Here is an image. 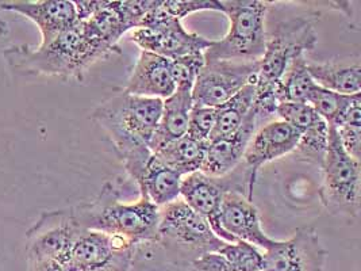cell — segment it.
<instances>
[{"mask_svg":"<svg viewBox=\"0 0 361 271\" xmlns=\"http://www.w3.org/2000/svg\"><path fill=\"white\" fill-rule=\"evenodd\" d=\"M160 7L168 16L179 20L199 11L225 13L222 1L218 0H161Z\"/></svg>","mask_w":361,"mask_h":271,"instance_id":"cell-30","label":"cell"},{"mask_svg":"<svg viewBox=\"0 0 361 271\" xmlns=\"http://www.w3.org/2000/svg\"><path fill=\"white\" fill-rule=\"evenodd\" d=\"M219 222L234 241L241 240L267 250L276 240L264 232L259 210L253 201L238 191L225 193L219 209Z\"/></svg>","mask_w":361,"mask_h":271,"instance_id":"cell-15","label":"cell"},{"mask_svg":"<svg viewBox=\"0 0 361 271\" xmlns=\"http://www.w3.org/2000/svg\"><path fill=\"white\" fill-rule=\"evenodd\" d=\"M122 183L119 178L109 181L95 200L73 206L76 220L84 229L123 239L137 248L157 243L160 207L145 195H140L134 203H121Z\"/></svg>","mask_w":361,"mask_h":271,"instance_id":"cell-3","label":"cell"},{"mask_svg":"<svg viewBox=\"0 0 361 271\" xmlns=\"http://www.w3.org/2000/svg\"><path fill=\"white\" fill-rule=\"evenodd\" d=\"M6 33H7V26H6V23L3 20H0V35Z\"/></svg>","mask_w":361,"mask_h":271,"instance_id":"cell-34","label":"cell"},{"mask_svg":"<svg viewBox=\"0 0 361 271\" xmlns=\"http://www.w3.org/2000/svg\"><path fill=\"white\" fill-rule=\"evenodd\" d=\"M315 25L317 18L299 16L283 19L267 32L253 103L262 125L276 117V90L287 69L296 59L315 49L318 44Z\"/></svg>","mask_w":361,"mask_h":271,"instance_id":"cell-4","label":"cell"},{"mask_svg":"<svg viewBox=\"0 0 361 271\" xmlns=\"http://www.w3.org/2000/svg\"><path fill=\"white\" fill-rule=\"evenodd\" d=\"M192 106V88L185 85L176 87L175 92L163 101L161 117L149 144V150L152 152H159L165 145L187 135Z\"/></svg>","mask_w":361,"mask_h":271,"instance_id":"cell-19","label":"cell"},{"mask_svg":"<svg viewBox=\"0 0 361 271\" xmlns=\"http://www.w3.org/2000/svg\"><path fill=\"white\" fill-rule=\"evenodd\" d=\"M355 95H341L317 85L314 87L307 103L329 126H336Z\"/></svg>","mask_w":361,"mask_h":271,"instance_id":"cell-27","label":"cell"},{"mask_svg":"<svg viewBox=\"0 0 361 271\" xmlns=\"http://www.w3.org/2000/svg\"><path fill=\"white\" fill-rule=\"evenodd\" d=\"M32 271H66L60 263L54 260H41L30 265Z\"/></svg>","mask_w":361,"mask_h":271,"instance_id":"cell-33","label":"cell"},{"mask_svg":"<svg viewBox=\"0 0 361 271\" xmlns=\"http://www.w3.org/2000/svg\"><path fill=\"white\" fill-rule=\"evenodd\" d=\"M328 144L329 125L324 119H319L302 132L293 153H295L299 160L321 169L328 152Z\"/></svg>","mask_w":361,"mask_h":271,"instance_id":"cell-26","label":"cell"},{"mask_svg":"<svg viewBox=\"0 0 361 271\" xmlns=\"http://www.w3.org/2000/svg\"><path fill=\"white\" fill-rule=\"evenodd\" d=\"M259 61H206L192 85V101L197 106L218 107L245 85L256 83Z\"/></svg>","mask_w":361,"mask_h":271,"instance_id":"cell-11","label":"cell"},{"mask_svg":"<svg viewBox=\"0 0 361 271\" xmlns=\"http://www.w3.org/2000/svg\"><path fill=\"white\" fill-rule=\"evenodd\" d=\"M341 145L350 157L360 162L361 125H341L336 128Z\"/></svg>","mask_w":361,"mask_h":271,"instance_id":"cell-32","label":"cell"},{"mask_svg":"<svg viewBox=\"0 0 361 271\" xmlns=\"http://www.w3.org/2000/svg\"><path fill=\"white\" fill-rule=\"evenodd\" d=\"M321 203L331 215L355 219L360 212V162L345 152L334 126H329L328 152L322 164Z\"/></svg>","mask_w":361,"mask_h":271,"instance_id":"cell-7","label":"cell"},{"mask_svg":"<svg viewBox=\"0 0 361 271\" xmlns=\"http://www.w3.org/2000/svg\"><path fill=\"white\" fill-rule=\"evenodd\" d=\"M82 231L72 207L44 212L26 232L29 263L54 260L63 265L68 251Z\"/></svg>","mask_w":361,"mask_h":271,"instance_id":"cell-12","label":"cell"},{"mask_svg":"<svg viewBox=\"0 0 361 271\" xmlns=\"http://www.w3.org/2000/svg\"><path fill=\"white\" fill-rule=\"evenodd\" d=\"M256 98V83L245 85L229 101L215 107V125L210 140L234 133L247 119ZM209 140V141H210Z\"/></svg>","mask_w":361,"mask_h":271,"instance_id":"cell-24","label":"cell"},{"mask_svg":"<svg viewBox=\"0 0 361 271\" xmlns=\"http://www.w3.org/2000/svg\"><path fill=\"white\" fill-rule=\"evenodd\" d=\"M263 254L245 241L226 243L215 253L200 256L192 262L191 271H262Z\"/></svg>","mask_w":361,"mask_h":271,"instance_id":"cell-20","label":"cell"},{"mask_svg":"<svg viewBox=\"0 0 361 271\" xmlns=\"http://www.w3.org/2000/svg\"><path fill=\"white\" fill-rule=\"evenodd\" d=\"M135 251L123 239L84 229L61 266L66 271H129Z\"/></svg>","mask_w":361,"mask_h":271,"instance_id":"cell-10","label":"cell"},{"mask_svg":"<svg viewBox=\"0 0 361 271\" xmlns=\"http://www.w3.org/2000/svg\"><path fill=\"white\" fill-rule=\"evenodd\" d=\"M315 82L312 80L309 69H307V59L302 56L287 69L283 79L280 80L276 90L278 104L284 102H302L307 103V100L312 94Z\"/></svg>","mask_w":361,"mask_h":271,"instance_id":"cell-25","label":"cell"},{"mask_svg":"<svg viewBox=\"0 0 361 271\" xmlns=\"http://www.w3.org/2000/svg\"><path fill=\"white\" fill-rule=\"evenodd\" d=\"M0 8L33 20L42 37L39 47L48 45L57 35L79 22L76 6L69 0L0 1Z\"/></svg>","mask_w":361,"mask_h":271,"instance_id":"cell-16","label":"cell"},{"mask_svg":"<svg viewBox=\"0 0 361 271\" xmlns=\"http://www.w3.org/2000/svg\"><path fill=\"white\" fill-rule=\"evenodd\" d=\"M214 125L215 109L194 104L190 113L187 136L200 143H209L210 137L213 135Z\"/></svg>","mask_w":361,"mask_h":271,"instance_id":"cell-31","label":"cell"},{"mask_svg":"<svg viewBox=\"0 0 361 271\" xmlns=\"http://www.w3.org/2000/svg\"><path fill=\"white\" fill-rule=\"evenodd\" d=\"M204 63L203 52L190 53L171 60V73L176 87L185 85L192 88L199 72L204 67Z\"/></svg>","mask_w":361,"mask_h":271,"instance_id":"cell-29","label":"cell"},{"mask_svg":"<svg viewBox=\"0 0 361 271\" xmlns=\"http://www.w3.org/2000/svg\"><path fill=\"white\" fill-rule=\"evenodd\" d=\"M229 19V30L221 40H213L204 51V61H259L267 41V13L272 3L260 0L222 1Z\"/></svg>","mask_w":361,"mask_h":271,"instance_id":"cell-6","label":"cell"},{"mask_svg":"<svg viewBox=\"0 0 361 271\" xmlns=\"http://www.w3.org/2000/svg\"><path fill=\"white\" fill-rule=\"evenodd\" d=\"M207 151V143H200L190 136H183L179 140L165 145L154 153L169 169L176 171L181 176H187L202 169Z\"/></svg>","mask_w":361,"mask_h":271,"instance_id":"cell-23","label":"cell"},{"mask_svg":"<svg viewBox=\"0 0 361 271\" xmlns=\"http://www.w3.org/2000/svg\"><path fill=\"white\" fill-rule=\"evenodd\" d=\"M157 243L169 260L180 267H188L200 256L226 244L214 234L207 221L179 198L160 207Z\"/></svg>","mask_w":361,"mask_h":271,"instance_id":"cell-5","label":"cell"},{"mask_svg":"<svg viewBox=\"0 0 361 271\" xmlns=\"http://www.w3.org/2000/svg\"><path fill=\"white\" fill-rule=\"evenodd\" d=\"M260 126L263 125L255 107H252L243 125L234 133L207 143L206 157L200 172L213 178L228 175L243 162L247 145Z\"/></svg>","mask_w":361,"mask_h":271,"instance_id":"cell-17","label":"cell"},{"mask_svg":"<svg viewBox=\"0 0 361 271\" xmlns=\"http://www.w3.org/2000/svg\"><path fill=\"white\" fill-rule=\"evenodd\" d=\"M228 191H238L253 200V193L247 185V176L241 164L225 176L213 178L197 171L181 179L180 197L192 210L202 216L212 227L214 234L226 243H235L222 229L219 222L221 203Z\"/></svg>","mask_w":361,"mask_h":271,"instance_id":"cell-9","label":"cell"},{"mask_svg":"<svg viewBox=\"0 0 361 271\" xmlns=\"http://www.w3.org/2000/svg\"><path fill=\"white\" fill-rule=\"evenodd\" d=\"M163 100L137 97L122 90L102 102L91 119L104 131L129 179L137 185L152 151L149 144L161 117Z\"/></svg>","mask_w":361,"mask_h":271,"instance_id":"cell-1","label":"cell"},{"mask_svg":"<svg viewBox=\"0 0 361 271\" xmlns=\"http://www.w3.org/2000/svg\"><path fill=\"white\" fill-rule=\"evenodd\" d=\"M123 90L137 97L164 101L176 90L171 73V60L150 52H140Z\"/></svg>","mask_w":361,"mask_h":271,"instance_id":"cell-18","label":"cell"},{"mask_svg":"<svg viewBox=\"0 0 361 271\" xmlns=\"http://www.w3.org/2000/svg\"><path fill=\"white\" fill-rule=\"evenodd\" d=\"M275 116L280 119L291 125L298 131L303 132L307 128L317 124L321 117L317 114V112L312 109L309 103L302 102H284L279 103L276 107Z\"/></svg>","mask_w":361,"mask_h":271,"instance_id":"cell-28","label":"cell"},{"mask_svg":"<svg viewBox=\"0 0 361 271\" xmlns=\"http://www.w3.org/2000/svg\"><path fill=\"white\" fill-rule=\"evenodd\" d=\"M300 135V131L280 119H272L256 131L241 162L252 191L262 166L294 152Z\"/></svg>","mask_w":361,"mask_h":271,"instance_id":"cell-14","label":"cell"},{"mask_svg":"<svg viewBox=\"0 0 361 271\" xmlns=\"http://www.w3.org/2000/svg\"><path fill=\"white\" fill-rule=\"evenodd\" d=\"M181 179L180 174L169 169L152 153L137 188L140 195H145L156 206L163 207L180 197Z\"/></svg>","mask_w":361,"mask_h":271,"instance_id":"cell-21","label":"cell"},{"mask_svg":"<svg viewBox=\"0 0 361 271\" xmlns=\"http://www.w3.org/2000/svg\"><path fill=\"white\" fill-rule=\"evenodd\" d=\"M160 1L156 0L154 7L141 20L140 26L132 30L133 42L141 51L154 53L168 60L197 52L204 53L213 40L185 30L181 20L163 11Z\"/></svg>","mask_w":361,"mask_h":271,"instance_id":"cell-8","label":"cell"},{"mask_svg":"<svg viewBox=\"0 0 361 271\" xmlns=\"http://www.w3.org/2000/svg\"><path fill=\"white\" fill-rule=\"evenodd\" d=\"M328 253L312 225L298 228L287 240H275L263 254L262 271H324Z\"/></svg>","mask_w":361,"mask_h":271,"instance_id":"cell-13","label":"cell"},{"mask_svg":"<svg viewBox=\"0 0 361 271\" xmlns=\"http://www.w3.org/2000/svg\"><path fill=\"white\" fill-rule=\"evenodd\" d=\"M309 73L315 85L341 95L360 94L361 67L359 60L350 61H307Z\"/></svg>","mask_w":361,"mask_h":271,"instance_id":"cell-22","label":"cell"},{"mask_svg":"<svg viewBox=\"0 0 361 271\" xmlns=\"http://www.w3.org/2000/svg\"><path fill=\"white\" fill-rule=\"evenodd\" d=\"M3 56L20 76L47 75L66 82H82L90 68L113 53L91 38L82 20H79L45 47H10L3 52Z\"/></svg>","mask_w":361,"mask_h":271,"instance_id":"cell-2","label":"cell"}]
</instances>
